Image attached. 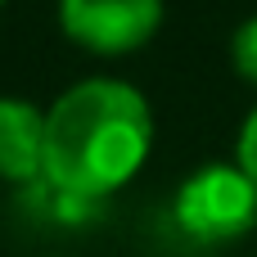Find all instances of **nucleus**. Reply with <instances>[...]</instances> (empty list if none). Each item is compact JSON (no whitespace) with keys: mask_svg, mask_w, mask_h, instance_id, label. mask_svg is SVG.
Masks as SVG:
<instances>
[{"mask_svg":"<svg viewBox=\"0 0 257 257\" xmlns=\"http://www.w3.org/2000/svg\"><path fill=\"white\" fill-rule=\"evenodd\" d=\"M176 221L199 244H230L257 226V185L244 167H199L176 194Z\"/></svg>","mask_w":257,"mask_h":257,"instance_id":"nucleus-2","label":"nucleus"},{"mask_svg":"<svg viewBox=\"0 0 257 257\" xmlns=\"http://www.w3.org/2000/svg\"><path fill=\"white\" fill-rule=\"evenodd\" d=\"M239 167L248 172V181L257 185V108H253V117L244 122V136H239Z\"/></svg>","mask_w":257,"mask_h":257,"instance_id":"nucleus-6","label":"nucleus"},{"mask_svg":"<svg viewBox=\"0 0 257 257\" xmlns=\"http://www.w3.org/2000/svg\"><path fill=\"white\" fill-rule=\"evenodd\" d=\"M0 5H5V0H0Z\"/></svg>","mask_w":257,"mask_h":257,"instance_id":"nucleus-7","label":"nucleus"},{"mask_svg":"<svg viewBox=\"0 0 257 257\" xmlns=\"http://www.w3.org/2000/svg\"><path fill=\"white\" fill-rule=\"evenodd\" d=\"M149 108L126 81H81L45 113V176L72 199L122 190L149 158Z\"/></svg>","mask_w":257,"mask_h":257,"instance_id":"nucleus-1","label":"nucleus"},{"mask_svg":"<svg viewBox=\"0 0 257 257\" xmlns=\"http://www.w3.org/2000/svg\"><path fill=\"white\" fill-rule=\"evenodd\" d=\"M0 176L5 181L45 176V117L27 99H0Z\"/></svg>","mask_w":257,"mask_h":257,"instance_id":"nucleus-4","label":"nucleus"},{"mask_svg":"<svg viewBox=\"0 0 257 257\" xmlns=\"http://www.w3.org/2000/svg\"><path fill=\"white\" fill-rule=\"evenodd\" d=\"M235 68L244 81L257 86V18H248L239 32H235Z\"/></svg>","mask_w":257,"mask_h":257,"instance_id":"nucleus-5","label":"nucleus"},{"mask_svg":"<svg viewBox=\"0 0 257 257\" xmlns=\"http://www.w3.org/2000/svg\"><path fill=\"white\" fill-rule=\"evenodd\" d=\"M63 32L95 54H126L163 23V0H59Z\"/></svg>","mask_w":257,"mask_h":257,"instance_id":"nucleus-3","label":"nucleus"}]
</instances>
